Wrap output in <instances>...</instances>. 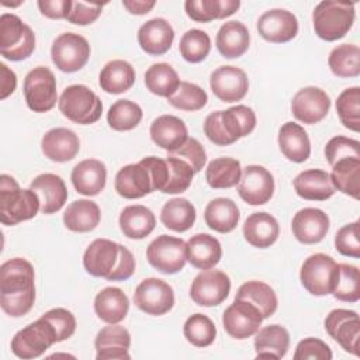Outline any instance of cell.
<instances>
[{
  "instance_id": "obj_55",
  "label": "cell",
  "mask_w": 360,
  "mask_h": 360,
  "mask_svg": "<svg viewBox=\"0 0 360 360\" xmlns=\"http://www.w3.org/2000/svg\"><path fill=\"white\" fill-rule=\"evenodd\" d=\"M360 224L354 221L342 226L335 235V248L336 250L349 257H360Z\"/></svg>"
},
{
  "instance_id": "obj_13",
  "label": "cell",
  "mask_w": 360,
  "mask_h": 360,
  "mask_svg": "<svg viewBox=\"0 0 360 360\" xmlns=\"http://www.w3.org/2000/svg\"><path fill=\"white\" fill-rule=\"evenodd\" d=\"M263 315L253 304L236 300L224 311L222 325L225 332L233 339H248L253 336L263 322Z\"/></svg>"
},
{
  "instance_id": "obj_50",
  "label": "cell",
  "mask_w": 360,
  "mask_h": 360,
  "mask_svg": "<svg viewBox=\"0 0 360 360\" xmlns=\"http://www.w3.org/2000/svg\"><path fill=\"white\" fill-rule=\"evenodd\" d=\"M336 112L343 127L359 132L360 129V87L345 89L336 100Z\"/></svg>"
},
{
  "instance_id": "obj_36",
  "label": "cell",
  "mask_w": 360,
  "mask_h": 360,
  "mask_svg": "<svg viewBox=\"0 0 360 360\" xmlns=\"http://www.w3.org/2000/svg\"><path fill=\"white\" fill-rule=\"evenodd\" d=\"M120 229L129 239H143L152 233L156 225V218L152 210L145 205H128L118 218Z\"/></svg>"
},
{
  "instance_id": "obj_27",
  "label": "cell",
  "mask_w": 360,
  "mask_h": 360,
  "mask_svg": "<svg viewBox=\"0 0 360 360\" xmlns=\"http://www.w3.org/2000/svg\"><path fill=\"white\" fill-rule=\"evenodd\" d=\"M70 180L79 194L97 195L105 187V165L98 159H84L73 167Z\"/></svg>"
},
{
  "instance_id": "obj_43",
  "label": "cell",
  "mask_w": 360,
  "mask_h": 360,
  "mask_svg": "<svg viewBox=\"0 0 360 360\" xmlns=\"http://www.w3.org/2000/svg\"><path fill=\"white\" fill-rule=\"evenodd\" d=\"M235 298L245 300L253 304L256 308H259L264 319L270 318L276 312L278 304L274 290L269 284L257 280L243 283L238 288Z\"/></svg>"
},
{
  "instance_id": "obj_53",
  "label": "cell",
  "mask_w": 360,
  "mask_h": 360,
  "mask_svg": "<svg viewBox=\"0 0 360 360\" xmlns=\"http://www.w3.org/2000/svg\"><path fill=\"white\" fill-rule=\"evenodd\" d=\"M166 162L169 166V181L162 193L165 194L184 193L191 186L194 170L186 160L177 156H173L170 153L166 156Z\"/></svg>"
},
{
  "instance_id": "obj_15",
  "label": "cell",
  "mask_w": 360,
  "mask_h": 360,
  "mask_svg": "<svg viewBox=\"0 0 360 360\" xmlns=\"http://www.w3.org/2000/svg\"><path fill=\"white\" fill-rule=\"evenodd\" d=\"M325 330L345 352L359 356L360 321L356 311L345 308L330 311L325 318Z\"/></svg>"
},
{
  "instance_id": "obj_30",
  "label": "cell",
  "mask_w": 360,
  "mask_h": 360,
  "mask_svg": "<svg viewBox=\"0 0 360 360\" xmlns=\"http://www.w3.org/2000/svg\"><path fill=\"white\" fill-rule=\"evenodd\" d=\"M278 146L281 153L291 162L302 163L311 155V141L307 131L297 122L288 121L278 131Z\"/></svg>"
},
{
  "instance_id": "obj_9",
  "label": "cell",
  "mask_w": 360,
  "mask_h": 360,
  "mask_svg": "<svg viewBox=\"0 0 360 360\" xmlns=\"http://www.w3.org/2000/svg\"><path fill=\"white\" fill-rule=\"evenodd\" d=\"M56 342V335L49 322L42 316L18 330L11 339V352L24 360L42 356Z\"/></svg>"
},
{
  "instance_id": "obj_42",
  "label": "cell",
  "mask_w": 360,
  "mask_h": 360,
  "mask_svg": "<svg viewBox=\"0 0 360 360\" xmlns=\"http://www.w3.org/2000/svg\"><path fill=\"white\" fill-rule=\"evenodd\" d=\"M195 207L183 197H176L165 202L160 211L162 224L174 232H186L195 222Z\"/></svg>"
},
{
  "instance_id": "obj_11",
  "label": "cell",
  "mask_w": 360,
  "mask_h": 360,
  "mask_svg": "<svg viewBox=\"0 0 360 360\" xmlns=\"http://www.w3.org/2000/svg\"><path fill=\"white\" fill-rule=\"evenodd\" d=\"M90 45L87 39L75 32H63L55 38L51 46L53 65L65 73H73L84 68L90 58Z\"/></svg>"
},
{
  "instance_id": "obj_22",
  "label": "cell",
  "mask_w": 360,
  "mask_h": 360,
  "mask_svg": "<svg viewBox=\"0 0 360 360\" xmlns=\"http://www.w3.org/2000/svg\"><path fill=\"white\" fill-rule=\"evenodd\" d=\"M115 191L128 200L142 198L153 191L148 167L142 163H131L118 170L114 181Z\"/></svg>"
},
{
  "instance_id": "obj_26",
  "label": "cell",
  "mask_w": 360,
  "mask_h": 360,
  "mask_svg": "<svg viewBox=\"0 0 360 360\" xmlns=\"http://www.w3.org/2000/svg\"><path fill=\"white\" fill-rule=\"evenodd\" d=\"M150 139L169 153L177 150L188 138L187 127L176 115H160L153 120L149 128Z\"/></svg>"
},
{
  "instance_id": "obj_46",
  "label": "cell",
  "mask_w": 360,
  "mask_h": 360,
  "mask_svg": "<svg viewBox=\"0 0 360 360\" xmlns=\"http://www.w3.org/2000/svg\"><path fill=\"white\" fill-rule=\"evenodd\" d=\"M332 73L338 77H357L360 75V49L354 44L333 48L328 58Z\"/></svg>"
},
{
  "instance_id": "obj_5",
  "label": "cell",
  "mask_w": 360,
  "mask_h": 360,
  "mask_svg": "<svg viewBox=\"0 0 360 360\" xmlns=\"http://www.w3.org/2000/svg\"><path fill=\"white\" fill-rule=\"evenodd\" d=\"M58 107L68 120L80 125L97 122L103 112L100 97L84 84L68 86L59 97Z\"/></svg>"
},
{
  "instance_id": "obj_23",
  "label": "cell",
  "mask_w": 360,
  "mask_h": 360,
  "mask_svg": "<svg viewBox=\"0 0 360 360\" xmlns=\"http://www.w3.org/2000/svg\"><path fill=\"white\" fill-rule=\"evenodd\" d=\"M174 39V30L165 18H152L138 30V44L143 52L160 56L165 55Z\"/></svg>"
},
{
  "instance_id": "obj_45",
  "label": "cell",
  "mask_w": 360,
  "mask_h": 360,
  "mask_svg": "<svg viewBox=\"0 0 360 360\" xmlns=\"http://www.w3.org/2000/svg\"><path fill=\"white\" fill-rule=\"evenodd\" d=\"M180 79L177 72L165 62L160 63H153L150 68H148V70L145 72V86L146 89L156 96L160 97H169L172 96L179 84H180Z\"/></svg>"
},
{
  "instance_id": "obj_32",
  "label": "cell",
  "mask_w": 360,
  "mask_h": 360,
  "mask_svg": "<svg viewBox=\"0 0 360 360\" xmlns=\"http://www.w3.org/2000/svg\"><path fill=\"white\" fill-rule=\"evenodd\" d=\"M222 257V248L210 233H197L187 242V262L200 270L212 269Z\"/></svg>"
},
{
  "instance_id": "obj_10",
  "label": "cell",
  "mask_w": 360,
  "mask_h": 360,
  "mask_svg": "<svg viewBox=\"0 0 360 360\" xmlns=\"http://www.w3.org/2000/svg\"><path fill=\"white\" fill-rule=\"evenodd\" d=\"M146 259L158 271L163 274H176L186 266L187 243L181 238L160 235L149 243Z\"/></svg>"
},
{
  "instance_id": "obj_28",
  "label": "cell",
  "mask_w": 360,
  "mask_h": 360,
  "mask_svg": "<svg viewBox=\"0 0 360 360\" xmlns=\"http://www.w3.org/2000/svg\"><path fill=\"white\" fill-rule=\"evenodd\" d=\"M292 186L298 197L309 201H325L336 191L329 173L322 169H308L301 172L294 179Z\"/></svg>"
},
{
  "instance_id": "obj_59",
  "label": "cell",
  "mask_w": 360,
  "mask_h": 360,
  "mask_svg": "<svg viewBox=\"0 0 360 360\" xmlns=\"http://www.w3.org/2000/svg\"><path fill=\"white\" fill-rule=\"evenodd\" d=\"M103 7L104 4H98V3L72 1V8L66 20L76 25H89L100 17Z\"/></svg>"
},
{
  "instance_id": "obj_62",
  "label": "cell",
  "mask_w": 360,
  "mask_h": 360,
  "mask_svg": "<svg viewBox=\"0 0 360 360\" xmlns=\"http://www.w3.org/2000/svg\"><path fill=\"white\" fill-rule=\"evenodd\" d=\"M0 77H1L0 98L4 100L10 94L14 93V90L17 87V76L11 69H8V66L6 63H0Z\"/></svg>"
},
{
  "instance_id": "obj_48",
  "label": "cell",
  "mask_w": 360,
  "mask_h": 360,
  "mask_svg": "<svg viewBox=\"0 0 360 360\" xmlns=\"http://www.w3.org/2000/svg\"><path fill=\"white\" fill-rule=\"evenodd\" d=\"M184 338L195 347H207L214 343L217 328L214 322L204 314H194L188 316L183 326Z\"/></svg>"
},
{
  "instance_id": "obj_49",
  "label": "cell",
  "mask_w": 360,
  "mask_h": 360,
  "mask_svg": "<svg viewBox=\"0 0 360 360\" xmlns=\"http://www.w3.org/2000/svg\"><path fill=\"white\" fill-rule=\"evenodd\" d=\"M179 51L183 59L190 63L202 62L211 51L210 35L202 30L191 28L180 38Z\"/></svg>"
},
{
  "instance_id": "obj_35",
  "label": "cell",
  "mask_w": 360,
  "mask_h": 360,
  "mask_svg": "<svg viewBox=\"0 0 360 360\" xmlns=\"http://www.w3.org/2000/svg\"><path fill=\"white\" fill-rule=\"evenodd\" d=\"M218 117L225 135L232 143L248 136L256 127V114L248 105L239 104L226 110H219Z\"/></svg>"
},
{
  "instance_id": "obj_58",
  "label": "cell",
  "mask_w": 360,
  "mask_h": 360,
  "mask_svg": "<svg viewBox=\"0 0 360 360\" xmlns=\"http://www.w3.org/2000/svg\"><path fill=\"white\" fill-rule=\"evenodd\" d=\"M170 155L186 160L191 166L194 173H198L207 162V152L195 138H187V141Z\"/></svg>"
},
{
  "instance_id": "obj_20",
  "label": "cell",
  "mask_w": 360,
  "mask_h": 360,
  "mask_svg": "<svg viewBox=\"0 0 360 360\" xmlns=\"http://www.w3.org/2000/svg\"><path fill=\"white\" fill-rule=\"evenodd\" d=\"M131 335L118 323H108L98 330L94 339L97 360H128Z\"/></svg>"
},
{
  "instance_id": "obj_56",
  "label": "cell",
  "mask_w": 360,
  "mask_h": 360,
  "mask_svg": "<svg viewBox=\"0 0 360 360\" xmlns=\"http://www.w3.org/2000/svg\"><path fill=\"white\" fill-rule=\"evenodd\" d=\"M325 158L330 166L345 158H360V142L342 135L333 136L325 146Z\"/></svg>"
},
{
  "instance_id": "obj_61",
  "label": "cell",
  "mask_w": 360,
  "mask_h": 360,
  "mask_svg": "<svg viewBox=\"0 0 360 360\" xmlns=\"http://www.w3.org/2000/svg\"><path fill=\"white\" fill-rule=\"evenodd\" d=\"M38 8L41 14L48 18L62 20L68 18L72 8V0H39Z\"/></svg>"
},
{
  "instance_id": "obj_7",
  "label": "cell",
  "mask_w": 360,
  "mask_h": 360,
  "mask_svg": "<svg viewBox=\"0 0 360 360\" xmlns=\"http://www.w3.org/2000/svg\"><path fill=\"white\" fill-rule=\"evenodd\" d=\"M339 277V266L333 257L325 253L308 256L300 270V280L304 288L316 297L333 292Z\"/></svg>"
},
{
  "instance_id": "obj_3",
  "label": "cell",
  "mask_w": 360,
  "mask_h": 360,
  "mask_svg": "<svg viewBox=\"0 0 360 360\" xmlns=\"http://www.w3.org/2000/svg\"><path fill=\"white\" fill-rule=\"evenodd\" d=\"M41 210L38 194L31 188H20L17 180L8 174L0 176V221L13 226L34 218Z\"/></svg>"
},
{
  "instance_id": "obj_1",
  "label": "cell",
  "mask_w": 360,
  "mask_h": 360,
  "mask_svg": "<svg viewBox=\"0 0 360 360\" xmlns=\"http://www.w3.org/2000/svg\"><path fill=\"white\" fill-rule=\"evenodd\" d=\"M35 301V271L32 264L14 257L0 266V305L13 318L27 315Z\"/></svg>"
},
{
  "instance_id": "obj_41",
  "label": "cell",
  "mask_w": 360,
  "mask_h": 360,
  "mask_svg": "<svg viewBox=\"0 0 360 360\" xmlns=\"http://www.w3.org/2000/svg\"><path fill=\"white\" fill-rule=\"evenodd\" d=\"M330 180L336 190L359 200L360 197V158H345L332 165Z\"/></svg>"
},
{
  "instance_id": "obj_6",
  "label": "cell",
  "mask_w": 360,
  "mask_h": 360,
  "mask_svg": "<svg viewBox=\"0 0 360 360\" xmlns=\"http://www.w3.org/2000/svg\"><path fill=\"white\" fill-rule=\"evenodd\" d=\"M35 49V34L18 15L4 13L0 17V53L3 58L20 62Z\"/></svg>"
},
{
  "instance_id": "obj_12",
  "label": "cell",
  "mask_w": 360,
  "mask_h": 360,
  "mask_svg": "<svg viewBox=\"0 0 360 360\" xmlns=\"http://www.w3.org/2000/svg\"><path fill=\"white\" fill-rule=\"evenodd\" d=\"M134 302L142 312L160 316L173 308L174 292L165 280L149 277L136 285L134 292Z\"/></svg>"
},
{
  "instance_id": "obj_38",
  "label": "cell",
  "mask_w": 360,
  "mask_h": 360,
  "mask_svg": "<svg viewBox=\"0 0 360 360\" xmlns=\"http://www.w3.org/2000/svg\"><path fill=\"white\" fill-rule=\"evenodd\" d=\"M135 83V69L124 59H114L105 63L98 75L101 90L108 94H121L128 91Z\"/></svg>"
},
{
  "instance_id": "obj_51",
  "label": "cell",
  "mask_w": 360,
  "mask_h": 360,
  "mask_svg": "<svg viewBox=\"0 0 360 360\" xmlns=\"http://www.w3.org/2000/svg\"><path fill=\"white\" fill-rule=\"evenodd\" d=\"M167 101L174 108L183 111H198L207 104L208 96L198 84L180 82L177 90L167 97Z\"/></svg>"
},
{
  "instance_id": "obj_40",
  "label": "cell",
  "mask_w": 360,
  "mask_h": 360,
  "mask_svg": "<svg viewBox=\"0 0 360 360\" xmlns=\"http://www.w3.org/2000/svg\"><path fill=\"white\" fill-rule=\"evenodd\" d=\"M240 7L239 0H187L186 14L197 22H210L232 15Z\"/></svg>"
},
{
  "instance_id": "obj_54",
  "label": "cell",
  "mask_w": 360,
  "mask_h": 360,
  "mask_svg": "<svg viewBox=\"0 0 360 360\" xmlns=\"http://www.w3.org/2000/svg\"><path fill=\"white\" fill-rule=\"evenodd\" d=\"M42 318L49 322L55 330L58 343L69 339L76 330V318L70 311L65 308H52L46 311Z\"/></svg>"
},
{
  "instance_id": "obj_37",
  "label": "cell",
  "mask_w": 360,
  "mask_h": 360,
  "mask_svg": "<svg viewBox=\"0 0 360 360\" xmlns=\"http://www.w3.org/2000/svg\"><path fill=\"white\" fill-rule=\"evenodd\" d=\"M239 218L240 214L236 202L225 197L211 200L204 210L205 224L210 229L219 233L232 232L236 228Z\"/></svg>"
},
{
  "instance_id": "obj_31",
  "label": "cell",
  "mask_w": 360,
  "mask_h": 360,
  "mask_svg": "<svg viewBox=\"0 0 360 360\" xmlns=\"http://www.w3.org/2000/svg\"><path fill=\"white\" fill-rule=\"evenodd\" d=\"M249 31L240 21L224 22L215 38L218 52L226 59H235L245 55V52L249 49Z\"/></svg>"
},
{
  "instance_id": "obj_18",
  "label": "cell",
  "mask_w": 360,
  "mask_h": 360,
  "mask_svg": "<svg viewBox=\"0 0 360 360\" xmlns=\"http://www.w3.org/2000/svg\"><path fill=\"white\" fill-rule=\"evenodd\" d=\"M210 87L221 101L236 103L246 96L249 79L240 68L232 65L219 66L210 76Z\"/></svg>"
},
{
  "instance_id": "obj_39",
  "label": "cell",
  "mask_w": 360,
  "mask_h": 360,
  "mask_svg": "<svg viewBox=\"0 0 360 360\" xmlns=\"http://www.w3.org/2000/svg\"><path fill=\"white\" fill-rule=\"evenodd\" d=\"M101 219L98 205L91 200H76L63 212V224L72 232H90Z\"/></svg>"
},
{
  "instance_id": "obj_14",
  "label": "cell",
  "mask_w": 360,
  "mask_h": 360,
  "mask_svg": "<svg viewBox=\"0 0 360 360\" xmlns=\"http://www.w3.org/2000/svg\"><path fill=\"white\" fill-rule=\"evenodd\" d=\"M231 291V280L221 270L198 273L190 287L191 300L200 307H215L224 302Z\"/></svg>"
},
{
  "instance_id": "obj_4",
  "label": "cell",
  "mask_w": 360,
  "mask_h": 360,
  "mask_svg": "<svg viewBox=\"0 0 360 360\" xmlns=\"http://www.w3.org/2000/svg\"><path fill=\"white\" fill-rule=\"evenodd\" d=\"M354 3L325 0L312 11L314 31L318 38L332 42L343 38L354 22Z\"/></svg>"
},
{
  "instance_id": "obj_8",
  "label": "cell",
  "mask_w": 360,
  "mask_h": 360,
  "mask_svg": "<svg viewBox=\"0 0 360 360\" xmlns=\"http://www.w3.org/2000/svg\"><path fill=\"white\" fill-rule=\"evenodd\" d=\"M24 97L28 108L34 112H46L56 105V79L46 66L31 69L24 79Z\"/></svg>"
},
{
  "instance_id": "obj_19",
  "label": "cell",
  "mask_w": 360,
  "mask_h": 360,
  "mask_svg": "<svg viewBox=\"0 0 360 360\" xmlns=\"http://www.w3.org/2000/svg\"><path fill=\"white\" fill-rule=\"evenodd\" d=\"M257 32L267 42L284 44L298 34V20L288 10L271 8L259 17Z\"/></svg>"
},
{
  "instance_id": "obj_57",
  "label": "cell",
  "mask_w": 360,
  "mask_h": 360,
  "mask_svg": "<svg viewBox=\"0 0 360 360\" xmlns=\"http://www.w3.org/2000/svg\"><path fill=\"white\" fill-rule=\"evenodd\" d=\"M332 356L330 347L318 338H305L300 340L294 352V360H330Z\"/></svg>"
},
{
  "instance_id": "obj_2",
  "label": "cell",
  "mask_w": 360,
  "mask_h": 360,
  "mask_svg": "<svg viewBox=\"0 0 360 360\" xmlns=\"http://www.w3.org/2000/svg\"><path fill=\"white\" fill-rule=\"evenodd\" d=\"M86 271L108 281H125L135 271V257L128 248L114 240L94 239L83 255Z\"/></svg>"
},
{
  "instance_id": "obj_17",
  "label": "cell",
  "mask_w": 360,
  "mask_h": 360,
  "mask_svg": "<svg viewBox=\"0 0 360 360\" xmlns=\"http://www.w3.org/2000/svg\"><path fill=\"white\" fill-rule=\"evenodd\" d=\"M330 108V98L319 87L308 86L298 90L291 101L292 115L304 124H316L322 121Z\"/></svg>"
},
{
  "instance_id": "obj_52",
  "label": "cell",
  "mask_w": 360,
  "mask_h": 360,
  "mask_svg": "<svg viewBox=\"0 0 360 360\" xmlns=\"http://www.w3.org/2000/svg\"><path fill=\"white\" fill-rule=\"evenodd\" d=\"M339 277L333 290V297L345 302H357L360 300V273L356 266L339 263Z\"/></svg>"
},
{
  "instance_id": "obj_24",
  "label": "cell",
  "mask_w": 360,
  "mask_h": 360,
  "mask_svg": "<svg viewBox=\"0 0 360 360\" xmlns=\"http://www.w3.org/2000/svg\"><path fill=\"white\" fill-rule=\"evenodd\" d=\"M41 149L49 160L63 163L76 158L80 150V141L72 129L52 128L42 136Z\"/></svg>"
},
{
  "instance_id": "obj_16",
  "label": "cell",
  "mask_w": 360,
  "mask_h": 360,
  "mask_svg": "<svg viewBox=\"0 0 360 360\" xmlns=\"http://www.w3.org/2000/svg\"><path fill=\"white\" fill-rule=\"evenodd\" d=\"M274 179L273 174L263 166L249 165L242 169V176L238 183L239 197L249 205H263L273 197Z\"/></svg>"
},
{
  "instance_id": "obj_63",
  "label": "cell",
  "mask_w": 360,
  "mask_h": 360,
  "mask_svg": "<svg viewBox=\"0 0 360 360\" xmlns=\"http://www.w3.org/2000/svg\"><path fill=\"white\" fill-rule=\"evenodd\" d=\"M155 1H145V0H124L122 6L128 10V13L135 15H143L148 14L153 7Z\"/></svg>"
},
{
  "instance_id": "obj_44",
  "label": "cell",
  "mask_w": 360,
  "mask_h": 360,
  "mask_svg": "<svg viewBox=\"0 0 360 360\" xmlns=\"http://www.w3.org/2000/svg\"><path fill=\"white\" fill-rule=\"evenodd\" d=\"M242 176V166L233 158L212 159L205 169V180L211 188H231Z\"/></svg>"
},
{
  "instance_id": "obj_29",
  "label": "cell",
  "mask_w": 360,
  "mask_h": 360,
  "mask_svg": "<svg viewBox=\"0 0 360 360\" xmlns=\"http://www.w3.org/2000/svg\"><path fill=\"white\" fill-rule=\"evenodd\" d=\"M280 233L277 219L269 212H253L243 224V236L246 242L255 248L266 249L271 246Z\"/></svg>"
},
{
  "instance_id": "obj_33",
  "label": "cell",
  "mask_w": 360,
  "mask_h": 360,
  "mask_svg": "<svg viewBox=\"0 0 360 360\" xmlns=\"http://www.w3.org/2000/svg\"><path fill=\"white\" fill-rule=\"evenodd\" d=\"M257 359H281L290 347V333L281 325H267L255 333Z\"/></svg>"
},
{
  "instance_id": "obj_47",
  "label": "cell",
  "mask_w": 360,
  "mask_h": 360,
  "mask_svg": "<svg viewBox=\"0 0 360 360\" xmlns=\"http://www.w3.org/2000/svg\"><path fill=\"white\" fill-rule=\"evenodd\" d=\"M142 108L131 100H117L107 112V122L114 131H131L142 120Z\"/></svg>"
},
{
  "instance_id": "obj_60",
  "label": "cell",
  "mask_w": 360,
  "mask_h": 360,
  "mask_svg": "<svg viewBox=\"0 0 360 360\" xmlns=\"http://www.w3.org/2000/svg\"><path fill=\"white\" fill-rule=\"evenodd\" d=\"M149 170L152 179L153 191H163L169 181V166L166 159H160L156 156H148L141 160Z\"/></svg>"
},
{
  "instance_id": "obj_21",
  "label": "cell",
  "mask_w": 360,
  "mask_h": 360,
  "mask_svg": "<svg viewBox=\"0 0 360 360\" xmlns=\"http://www.w3.org/2000/svg\"><path fill=\"white\" fill-rule=\"evenodd\" d=\"M291 229L298 242L314 245L326 236L329 231V217L319 208L307 207L294 215Z\"/></svg>"
},
{
  "instance_id": "obj_25",
  "label": "cell",
  "mask_w": 360,
  "mask_h": 360,
  "mask_svg": "<svg viewBox=\"0 0 360 360\" xmlns=\"http://www.w3.org/2000/svg\"><path fill=\"white\" fill-rule=\"evenodd\" d=\"M30 188L34 190L41 201V211L45 215L58 212L68 200V188L63 179L53 173H42L37 176Z\"/></svg>"
},
{
  "instance_id": "obj_34",
  "label": "cell",
  "mask_w": 360,
  "mask_h": 360,
  "mask_svg": "<svg viewBox=\"0 0 360 360\" xmlns=\"http://www.w3.org/2000/svg\"><path fill=\"white\" fill-rule=\"evenodd\" d=\"M129 311V300L118 287H105L94 298L96 315L107 323H120Z\"/></svg>"
}]
</instances>
